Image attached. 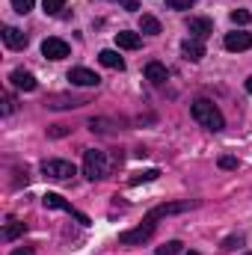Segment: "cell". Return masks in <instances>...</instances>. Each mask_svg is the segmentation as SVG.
<instances>
[{
	"label": "cell",
	"instance_id": "obj_27",
	"mask_svg": "<svg viewBox=\"0 0 252 255\" xmlns=\"http://www.w3.org/2000/svg\"><path fill=\"white\" fill-rule=\"evenodd\" d=\"M241 163H238V157H232V154H223L220 157V169H238Z\"/></svg>",
	"mask_w": 252,
	"mask_h": 255
},
{
	"label": "cell",
	"instance_id": "obj_5",
	"mask_svg": "<svg viewBox=\"0 0 252 255\" xmlns=\"http://www.w3.org/2000/svg\"><path fill=\"white\" fill-rule=\"evenodd\" d=\"M42 172H45V178H54V181H71L77 169L68 160H45L42 163Z\"/></svg>",
	"mask_w": 252,
	"mask_h": 255
},
{
	"label": "cell",
	"instance_id": "obj_6",
	"mask_svg": "<svg viewBox=\"0 0 252 255\" xmlns=\"http://www.w3.org/2000/svg\"><path fill=\"white\" fill-rule=\"evenodd\" d=\"M42 57H48V60H65L68 57V42L63 39H45L42 42Z\"/></svg>",
	"mask_w": 252,
	"mask_h": 255
},
{
	"label": "cell",
	"instance_id": "obj_31",
	"mask_svg": "<svg viewBox=\"0 0 252 255\" xmlns=\"http://www.w3.org/2000/svg\"><path fill=\"white\" fill-rule=\"evenodd\" d=\"M247 92H252V77L247 80Z\"/></svg>",
	"mask_w": 252,
	"mask_h": 255
},
{
	"label": "cell",
	"instance_id": "obj_4",
	"mask_svg": "<svg viewBox=\"0 0 252 255\" xmlns=\"http://www.w3.org/2000/svg\"><path fill=\"white\" fill-rule=\"evenodd\" d=\"M42 205H45V208H54V211H65V214H71L80 226H89V217H86V214H80V211H74V208H71V202H65L60 193H45V196H42Z\"/></svg>",
	"mask_w": 252,
	"mask_h": 255
},
{
	"label": "cell",
	"instance_id": "obj_30",
	"mask_svg": "<svg viewBox=\"0 0 252 255\" xmlns=\"http://www.w3.org/2000/svg\"><path fill=\"white\" fill-rule=\"evenodd\" d=\"M12 255H33V250H30V247H21V250H15Z\"/></svg>",
	"mask_w": 252,
	"mask_h": 255
},
{
	"label": "cell",
	"instance_id": "obj_14",
	"mask_svg": "<svg viewBox=\"0 0 252 255\" xmlns=\"http://www.w3.org/2000/svg\"><path fill=\"white\" fill-rule=\"evenodd\" d=\"M166 77H169V71H166V65H163V63H148V65H145V80H151V83H157V86H160Z\"/></svg>",
	"mask_w": 252,
	"mask_h": 255
},
{
	"label": "cell",
	"instance_id": "obj_33",
	"mask_svg": "<svg viewBox=\"0 0 252 255\" xmlns=\"http://www.w3.org/2000/svg\"><path fill=\"white\" fill-rule=\"evenodd\" d=\"M119 3H127V0H119Z\"/></svg>",
	"mask_w": 252,
	"mask_h": 255
},
{
	"label": "cell",
	"instance_id": "obj_15",
	"mask_svg": "<svg viewBox=\"0 0 252 255\" xmlns=\"http://www.w3.org/2000/svg\"><path fill=\"white\" fill-rule=\"evenodd\" d=\"M51 110H68V107H83V104H89V98H51V101H45Z\"/></svg>",
	"mask_w": 252,
	"mask_h": 255
},
{
	"label": "cell",
	"instance_id": "obj_12",
	"mask_svg": "<svg viewBox=\"0 0 252 255\" xmlns=\"http://www.w3.org/2000/svg\"><path fill=\"white\" fill-rule=\"evenodd\" d=\"M181 54H184V60H190V63H199L205 57V45L199 39H184L181 42Z\"/></svg>",
	"mask_w": 252,
	"mask_h": 255
},
{
	"label": "cell",
	"instance_id": "obj_29",
	"mask_svg": "<svg viewBox=\"0 0 252 255\" xmlns=\"http://www.w3.org/2000/svg\"><path fill=\"white\" fill-rule=\"evenodd\" d=\"M125 9H127V12H136V9H139V3H136V0H127Z\"/></svg>",
	"mask_w": 252,
	"mask_h": 255
},
{
	"label": "cell",
	"instance_id": "obj_11",
	"mask_svg": "<svg viewBox=\"0 0 252 255\" xmlns=\"http://www.w3.org/2000/svg\"><path fill=\"white\" fill-rule=\"evenodd\" d=\"M187 30H190V39H208L211 33H214V24L208 21V18H190L187 21Z\"/></svg>",
	"mask_w": 252,
	"mask_h": 255
},
{
	"label": "cell",
	"instance_id": "obj_23",
	"mask_svg": "<svg viewBox=\"0 0 252 255\" xmlns=\"http://www.w3.org/2000/svg\"><path fill=\"white\" fill-rule=\"evenodd\" d=\"M232 21H235V24H241V27H247V24L252 21V15L247 12V9H235V12H232Z\"/></svg>",
	"mask_w": 252,
	"mask_h": 255
},
{
	"label": "cell",
	"instance_id": "obj_26",
	"mask_svg": "<svg viewBox=\"0 0 252 255\" xmlns=\"http://www.w3.org/2000/svg\"><path fill=\"white\" fill-rule=\"evenodd\" d=\"M15 113V98H12V92H6L3 95V116H12Z\"/></svg>",
	"mask_w": 252,
	"mask_h": 255
},
{
	"label": "cell",
	"instance_id": "obj_34",
	"mask_svg": "<svg viewBox=\"0 0 252 255\" xmlns=\"http://www.w3.org/2000/svg\"><path fill=\"white\" fill-rule=\"evenodd\" d=\"M247 255H252V253H247Z\"/></svg>",
	"mask_w": 252,
	"mask_h": 255
},
{
	"label": "cell",
	"instance_id": "obj_1",
	"mask_svg": "<svg viewBox=\"0 0 252 255\" xmlns=\"http://www.w3.org/2000/svg\"><path fill=\"white\" fill-rule=\"evenodd\" d=\"M190 208H196V202H163V205H157V208H151L148 214H145V220L136 226V229H127L119 235V244L122 247H142L151 235H154V229H157V220H163V217H172V214H184Z\"/></svg>",
	"mask_w": 252,
	"mask_h": 255
},
{
	"label": "cell",
	"instance_id": "obj_8",
	"mask_svg": "<svg viewBox=\"0 0 252 255\" xmlns=\"http://www.w3.org/2000/svg\"><path fill=\"white\" fill-rule=\"evenodd\" d=\"M9 80H12L15 89H24V92H33V89L39 86L36 74H30V71H24V68H15V71L9 74Z\"/></svg>",
	"mask_w": 252,
	"mask_h": 255
},
{
	"label": "cell",
	"instance_id": "obj_9",
	"mask_svg": "<svg viewBox=\"0 0 252 255\" xmlns=\"http://www.w3.org/2000/svg\"><path fill=\"white\" fill-rule=\"evenodd\" d=\"M223 45H226V51H250L252 48V33H226Z\"/></svg>",
	"mask_w": 252,
	"mask_h": 255
},
{
	"label": "cell",
	"instance_id": "obj_28",
	"mask_svg": "<svg viewBox=\"0 0 252 255\" xmlns=\"http://www.w3.org/2000/svg\"><path fill=\"white\" fill-rule=\"evenodd\" d=\"M65 133H71V128H65V125H54V128H48V136H65Z\"/></svg>",
	"mask_w": 252,
	"mask_h": 255
},
{
	"label": "cell",
	"instance_id": "obj_25",
	"mask_svg": "<svg viewBox=\"0 0 252 255\" xmlns=\"http://www.w3.org/2000/svg\"><path fill=\"white\" fill-rule=\"evenodd\" d=\"M163 3H166L169 9H178V12H181V9H190V6L199 3V0H163Z\"/></svg>",
	"mask_w": 252,
	"mask_h": 255
},
{
	"label": "cell",
	"instance_id": "obj_24",
	"mask_svg": "<svg viewBox=\"0 0 252 255\" xmlns=\"http://www.w3.org/2000/svg\"><path fill=\"white\" fill-rule=\"evenodd\" d=\"M33 3H36V0H12V9H15L18 15H27V12L33 9Z\"/></svg>",
	"mask_w": 252,
	"mask_h": 255
},
{
	"label": "cell",
	"instance_id": "obj_18",
	"mask_svg": "<svg viewBox=\"0 0 252 255\" xmlns=\"http://www.w3.org/2000/svg\"><path fill=\"white\" fill-rule=\"evenodd\" d=\"M157 178H160V169H145V172H136V175H130V178H127V184H130V187H136V184L157 181Z\"/></svg>",
	"mask_w": 252,
	"mask_h": 255
},
{
	"label": "cell",
	"instance_id": "obj_13",
	"mask_svg": "<svg viewBox=\"0 0 252 255\" xmlns=\"http://www.w3.org/2000/svg\"><path fill=\"white\" fill-rule=\"evenodd\" d=\"M116 45H119V48H125V51H136V48L142 45V39H139V33L122 30V33H116Z\"/></svg>",
	"mask_w": 252,
	"mask_h": 255
},
{
	"label": "cell",
	"instance_id": "obj_10",
	"mask_svg": "<svg viewBox=\"0 0 252 255\" xmlns=\"http://www.w3.org/2000/svg\"><path fill=\"white\" fill-rule=\"evenodd\" d=\"M68 80H71L74 86H98V83H101V77H98L95 71H89V68H71V71H68Z\"/></svg>",
	"mask_w": 252,
	"mask_h": 255
},
{
	"label": "cell",
	"instance_id": "obj_21",
	"mask_svg": "<svg viewBox=\"0 0 252 255\" xmlns=\"http://www.w3.org/2000/svg\"><path fill=\"white\" fill-rule=\"evenodd\" d=\"M181 247H184L181 241H169V244L157 247V253H154V255H178V253H181Z\"/></svg>",
	"mask_w": 252,
	"mask_h": 255
},
{
	"label": "cell",
	"instance_id": "obj_32",
	"mask_svg": "<svg viewBox=\"0 0 252 255\" xmlns=\"http://www.w3.org/2000/svg\"><path fill=\"white\" fill-rule=\"evenodd\" d=\"M187 255H202V253H187Z\"/></svg>",
	"mask_w": 252,
	"mask_h": 255
},
{
	"label": "cell",
	"instance_id": "obj_22",
	"mask_svg": "<svg viewBox=\"0 0 252 255\" xmlns=\"http://www.w3.org/2000/svg\"><path fill=\"white\" fill-rule=\"evenodd\" d=\"M42 9H45V15H60L65 9V0H45Z\"/></svg>",
	"mask_w": 252,
	"mask_h": 255
},
{
	"label": "cell",
	"instance_id": "obj_19",
	"mask_svg": "<svg viewBox=\"0 0 252 255\" xmlns=\"http://www.w3.org/2000/svg\"><path fill=\"white\" fill-rule=\"evenodd\" d=\"M24 229H27L24 223H18V220H9V226L3 229V241H6V244H9V241H15L18 235H24Z\"/></svg>",
	"mask_w": 252,
	"mask_h": 255
},
{
	"label": "cell",
	"instance_id": "obj_20",
	"mask_svg": "<svg viewBox=\"0 0 252 255\" xmlns=\"http://www.w3.org/2000/svg\"><path fill=\"white\" fill-rule=\"evenodd\" d=\"M238 247H244V235H229V238L220 244V250H223V253H235Z\"/></svg>",
	"mask_w": 252,
	"mask_h": 255
},
{
	"label": "cell",
	"instance_id": "obj_3",
	"mask_svg": "<svg viewBox=\"0 0 252 255\" xmlns=\"http://www.w3.org/2000/svg\"><path fill=\"white\" fill-rule=\"evenodd\" d=\"M107 172H110L107 154L98 151V148H86L83 151V175L89 181H101V178H107Z\"/></svg>",
	"mask_w": 252,
	"mask_h": 255
},
{
	"label": "cell",
	"instance_id": "obj_16",
	"mask_svg": "<svg viewBox=\"0 0 252 255\" xmlns=\"http://www.w3.org/2000/svg\"><path fill=\"white\" fill-rule=\"evenodd\" d=\"M98 60H101V65L116 68V71H122V68H125V60H122L116 51H110V48H107V51H101V54H98Z\"/></svg>",
	"mask_w": 252,
	"mask_h": 255
},
{
	"label": "cell",
	"instance_id": "obj_17",
	"mask_svg": "<svg viewBox=\"0 0 252 255\" xmlns=\"http://www.w3.org/2000/svg\"><path fill=\"white\" fill-rule=\"evenodd\" d=\"M139 30H142L145 36H157V33H160V21H157L154 15H142V18H139Z\"/></svg>",
	"mask_w": 252,
	"mask_h": 255
},
{
	"label": "cell",
	"instance_id": "obj_7",
	"mask_svg": "<svg viewBox=\"0 0 252 255\" xmlns=\"http://www.w3.org/2000/svg\"><path fill=\"white\" fill-rule=\"evenodd\" d=\"M27 33H21L18 27H3V45L9 48V51H24L27 48Z\"/></svg>",
	"mask_w": 252,
	"mask_h": 255
},
{
	"label": "cell",
	"instance_id": "obj_2",
	"mask_svg": "<svg viewBox=\"0 0 252 255\" xmlns=\"http://www.w3.org/2000/svg\"><path fill=\"white\" fill-rule=\"evenodd\" d=\"M190 116H193V119H196L202 128L214 130V133L226 128V119H223L220 107H217L214 101H208V98H196V101L190 104Z\"/></svg>",
	"mask_w": 252,
	"mask_h": 255
}]
</instances>
